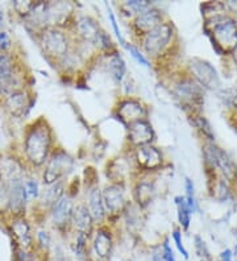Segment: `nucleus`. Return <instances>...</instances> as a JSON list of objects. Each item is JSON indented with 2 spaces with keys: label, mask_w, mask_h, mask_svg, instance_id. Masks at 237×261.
I'll return each mask as SVG.
<instances>
[{
  "label": "nucleus",
  "mask_w": 237,
  "mask_h": 261,
  "mask_svg": "<svg viewBox=\"0 0 237 261\" xmlns=\"http://www.w3.org/2000/svg\"><path fill=\"white\" fill-rule=\"evenodd\" d=\"M94 219L86 204H78L74 207L73 217H71V227L76 231V233H85L91 236L94 231Z\"/></svg>",
  "instance_id": "obj_19"
},
{
  "label": "nucleus",
  "mask_w": 237,
  "mask_h": 261,
  "mask_svg": "<svg viewBox=\"0 0 237 261\" xmlns=\"http://www.w3.org/2000/svg\"><path fill=\"white\" fill-rule=\"evenodd\" d=\"M164 20V15H162V11H160L155 7H149L145 11H142L141 13H139L137 16H135L133 20V29L135 32L139 36H145L146 33L150 32L152 29H154L155 27H158L160 24H162Z\"/></svg>",
  "instance_id": "obj_15"
},
{
  "label": "nucleus",
  "mask_w": 237,
  "mask_h": 261,
  "mask_svg": "<svg viewBox=\"0 0 237 261\" xmlns=\"http://www.w3.org/2000/svg\"><path fill=\"white\" fill-rule=\"evenodd\" d=\"M212 22H205L207 35L212 41V46L218 55H225L228 51H233L237 46V22L233 19L223 15H216L211 17Z\"/></svg>",
  "instance_id": "obj_2"
},
{
  "label": "nucleus",
  "mask_w": 237,
  "mask_h": 261,
  "mask_svg": "<svg viewBox=\"0 0 237 261\" xmlns=\"http://www.w3.org/2000/svg\"><path fill=\"white\" fill-rule=\"evenodd\" d=\"M107 70L116 82L120 83L124 80V76H125L126 73V66L125 61L123 60L120 53L115 51V53L110 55L107 61Z\"/></svg>",
  "instance_id": "obj_22"
},
{
  "label": "nucleus",
  "mask_w": 237,
  "mask_h": 261,
  "mask_svg": "<svg viewBox=\"0 0 237 261\" xmlns=\"http://www.w3.org/2000/svg\"><path fill=\"white\" fill-rule=\"evenodd\" d=\"M87 208H89L90 214H91L92 219H94L95 224H101L107 219V211H106L104 201H103V194L101 190L96 186L90 190L89 198H87Z\"/></svg>",
  "instance_id": "obj_20"
},
{
  "label": "nucleus",
  "mask_w": 237,
  "mask_h": 261,
  "mask_svg": "<svg viewBox=\"0 0 237 261\" xmlns=\"http://www.w3.org/2000/svg\"><path fill=\"white\" fill-rule=\"evenodd\" d=\"M146 114H148V111H146L144 103L135 98L123 99L121 102H119L116 109L117 118L120 119L121 123H124L126 127L133 121L145 119Z\"/></svg>",
  "instance_id": "obj_12"
},
{
  "label": "nucleus",
  "mask_w": 237,
  "mask_h": 261,
  "mask_svg": "<svg viewBox=\"0 0 237 261\" xmlns=\"http://www.w3.org/2000/svg\"><path fill=\"white\" fill-rule=\"evenodd\" d=\"M41 45L46 56L61 61L70 51L66 33L58 28H46L41 33Z\"/></svg>",
  "instance_id": "obj_6"
},
{
  "label": "nucleus",
  "mask_w": 237,
  "mask_h": 261,
  "mask_svg": "<svg viewBox=\"0 0 237 261\" xmlns=\"http://www.w3.org/2000/svg\"><path fill=\"white\" fill-rule=\"evenodd\" d=\"M11 233L13 236L15 248L22 249V251L33 252L36 251L35 235L32 233L29 223L22 218H16L11 223Z\"/></svg>",
  "instance_id": "obj_11"
},
{
  "label": "nucleus",
  "mask_w": 237,
  "mask_h": 261,
  "mask_svg": "<svg viewBox=\"0 0 237 261\" xmlns=\"http://www.w3.org/2000/svg\"><path fill=\"white\" fill-rule=\"evenodd\" d=\"M126 261H139V260H136V258H128Z\"/></svg>",
  "instance_id": "obj_43"
},
{
  "label": "nucleus",
  "mask_w": 237,
  "mask_h": 261,
  "mask_svg": "<svg viewBox=\"0 0 237 261\" xmlns=\"http://www.w3.org/2000/svg\"><path fill=\"white\" fill-rule=\"evenodd\" d=\"M17 73L13 58L7 53H0V94H11L17 91Z\"/></svg>",
  "instance_id": "obj_16"
},
{
  "label": "nucleus",
  "mask_w": 237,
  "mask_h": 261,
  "mask_svg": "<svg viewBox=\"0 0 237 261\" xmlns=\"http://www.w3.org/2000/svg\"><path fill=\"white\" fill-rule=\"evenodd\" d=\"M24 186H25L27 197H28V199H35V198H38L40 194H41L38 182L36 181V179H27Z\"/></svg>",
  "instance_id": "obj_34"
},
{
  "label": "nucleus",
  "mask_w": 237,
  "mask_h": 261,
  "mask_svg": "<svg viewBox=\"0 0 237 261\" xmlns=\"http://www.w3.org/2000/svg\"><path fill=\"white\" fill-rule=\"evenodd\" d=\"M11 45H12V42H11L10 35L6 31H0V50H2V53H6L11 48Z\"/></svg>",
  "instance_id": "obj_37"
},
{
  "label": "nucleus",
  "mask_w": 237,
  "mask_h": 261,
  "mask_svg": "<svg viewBox=\"0 0 237 261\" xmlns=\"http://www.w3.org/2000/svg\"><path fill=\"white\" fill-rule=\"evenodd\" d=\"M124 46H125L126 50L129 51V55L132 56V57L135 58V60H136L140 65H142V66H145V67H150V62H149V60L146 58V56L144 55V53H142L139 48H137L136 45L129 44V42H125V44H124Z\"/></svg>",
  "instance_id": "obj_30"
},
{
  "label": "nucleus",
  "mask_w": 237,
  "mask_h": 261,
  "mask_svg": "<svg viewBox=\"0 0 237 261\" xmlns=\"http://www.w3.org/2000/svg\"><path fill=\"white\" fill-rule=\"evenodd\" d=\"M199 261H207V260H203V258H200V260Z\"/></svg>",
  "instance_id": "obj_44"
},
{
  "label": "nucleus",
  "mask_w": 237,
  "mask_h": 261,
  "mask_svg": "<svg viewBox=\"0 0 237 261\" xmlns=\"http://www.w3.org/2000/svg\"><path fill=\"white\" fill-rule=\"evenodd\" d=\"M7 110L15 116H22L32 109V100L24 90H17L8 94L6 99Z\"/></svg>",
  "instance_id": "obj_21"
},
{
  "label": "nucleus",
  "mask_w": 237,
  "mask_h": 261,
  "mask_svg": "<svg viewBox=\"0 0 237 261\" xmlns=\"http://www.w3.org/2000/svg\"><path fill=\"white\" fill-rule=\"evenodd\" d=\"M4 20V13H3V10L0 8V25H2V22H3Z\"/></svg>",
  "instance_id": "obj_42"
},
{
  "label": "nucleus",
  "mask_w": 237,
  "mask_h": 261,
  "mask_svg": "<svg viewBox=\"0 0 237 261\" xmlns=\"http://www.w3.org/2000/svg\"><path fill=\"white\" fill-rule=\"evenodd\" d=\"M219 261H233V253H232L231 249H224V251L220 252L219 255Z\"/></svg>",
  "instance_id": "obj_39"
},
{
  "label": "nucleus",
  "mask_w": 237,
  "mask_h": 261,
  "mask_svg": "<svg viewBox=\"0 0 237 261\" xmlns=\"http://www.w3.org/2000/svg\"><path fill=\"white\" fill-rule=\"evenodd\" d=\"M74 201L69 194H63L56 203L51 206V220L57 228L65 229L71 226V217L74 213Z\"/></svg>",
  "instance_id": "obj_14"
},
{
  "label": "nucleus",
  "mask_w": 237,
  "mask_h": 261,
  "mask_svg": "<svg viewBox=\"0 0 237 261\" xmlns=\"http://www.w3.org/2000/svg\"><path fill=\"white\" fill-rule=\"evenodd\" d=\"M101 194H103V201H104L106 211H107V218H117L125 211L128 203L125 201L124 184H111L106 186Z\"/></svg>",
  "instance_id": "obj_9"
},
{
  "label": "nucleus",
  "mask_w": 237,
  "mask_h": 261,
  "mask_svg": "<svg viewBox=\"0 0 237 261\" xmlns=\"http://www.w3.org/2000/svg\"><path fill=\"white\" fill-rule=\"evenodd\" d=\"M135 157H136L137 165L144 170H157L164 164V154L158 148L154 145H142V147H137L136 152H135Z\"/></svg>",
  "instance_id": "obj_17"
},
{
  "label": "nucleus",
  "mask_w": 237,
  "mask_h": 261,
  "mask_svg": "<svg viewBox=\"0 0 237 261\" xmlns=\"http://www.w3.org/2000/svg\"><path fill=\"white\" fill-rule=\"evenodd\" d=\"M161 252H162V260L164 261H177V256L174 253V249L171 248L169 239H165L164 243L161 244Z\"/></svg>",
  "instance_id": "obj_35"
},
{
  "label": "nucleus",
  "mask_w": 237,
  "mask_h": 261,
  "mask_svg": "<svg viewBox=\"0 0 237 261\" xmlns=\"http://www.w3.org/2000/svg\"><path fill=\"white\" fill-rule=\"evenodd\" d=\"M27 161L33 166H41L51 154V129L44 119L32 125L24 139Z\"/></svg>",
  "instance_id": "obj_1"
},
{
  "label": "nucleus",
  "mask_w": 237,
  "mask_h": 261,
  "mask_svg": "<svg viewBox=\"0 0 237 261\" xmlns=\"http://www.w3.org/2000/svg\"><path fill=\"white\" fill-rule=\"evenodd\" d=\"M74 159L70 156L66 150L56 149L51 152L50 157L46 161V166L44 170V184L45 185H53L62 181L65 177L73 172Z\"/></svg>",
  "instance_id": "obj_4"
},
{
  "label": "nucleus",
  "mask_w": 237,
  "mask_h": 261,
  "mask_svg": "<svg viewBox=\"0 0 237 261\" xmlns=\"http://www.w3.org/2000/svg\"><path fill=\"white\" fill-rule=\"evenodd\" d=\"M171 236H173V242L174 244H175V247H177L178 252L182 255V257H183L185 260H189L190 255H189V251H187L186 247H185L183 240H182V232H180L179 229H174Z\"/></svg>",
  "instance_id": "obj_33"
},
{
  "label": "nucleus",
  "mask_w": 237,
  "mask_h": 261,
  "mask_svg": "<svg viewBox=\"0 0 237 261\" xmlns=\"http://www.w3.org/2000/svg\"><path fill=\"white\" fill-rule=\"evenodd\" d=\"M205 165L214 169H220L221 174L224 175L227 181H236L237 179V165L232 160V157L224 149L219 148L214 143H205L204 149Z\"/></svg>",
  "instance_id": "obj_5"
},
{
  "label": "nucleus",
  "mask_w": 237,
  "mask_h": 261,
  "mask_svg": "<svg viewBox=\"0 0 237 261\" xmlns=\"http://www.w3.org/2000/svg\"><path fill=\"white\" fill-rule=\"evenodd\" d=\"M216 191H218V197L219 199H227L228 194H229V191H228V186L227 184L224 182V179H220V182H218V188H216Z\"/></svg>",
  "instance_id": "obj_38"
},
{
  "label": "nucleus",
  "mask_w": 237,
  "mask_h": 261,
  "mask_svg": "<svg viewBox=\"0 0 237 261\" xmlns=\"http://www.w3.org/2000/svg\"><path fill=\"white\" fill-rule=\"evenodd\" d=\"M108 17H110V21H111V25H112V29H114V32H115V35H116V37L119 38V41H120V44H125V41H124V37H123V35H121V31H120V28H119V24H117V20H116V17H115V15H114V12H112V11H108Z\"/></svg>",
  "instance_id": "obj_36"
},
{
  "label": "nucleus",
  "mask_w": 237,
  "mask_h": 261,
  "mask_svg": "<svg viewBox=\"0 0 237 261\" xmlns=\"http://www.w3.org/2000/svg\"><path fill=\"white\" fill-rule=\"evenodd\" d=\"M154 129H153L150 121L146 119L133 121L128 125V141L135 147L142 145H150L154 141Z\"/></svg>",
  "instance_id": "obj_13"
},
{
  "label": "nucleus",
  "mask_w": 237,
  "mask_h": 261,
  "mask_svg": "<svg viewBox=\"0 0 237 261\" xmlns=\"http://www.w3.org/2000/svg\"><path fill=\"white\" fill-rule=\"evenodd\" d=\"M194 124L198 129L200 130V134L209 141V143H214L215 141V134H214V129H212L209 121L204 118V116H200V115H195L194 116Z\"/></svg>",
  "instance_id": "obj_26"
},
{
  "label": "nucleus",
  "mask_w": 237,
  "mask_h": 261,
  "mask_svg": "<svg viewBox=\"0 0 237 261\" xmlns=\"http://www.w3.org/2000/svg\"><path fill=\"white\" fill-rule=\"evenodd\" d=\"M194 243H195L194 245H195L196 255L199 256L200 258H203V260L211 261V255H209L208 247H207V244L204 243V240H203L200 236H195Z\"/></svg>",
  "instance_id": "obj_32"
},
{
  "label": "nucleus",
  "mask_w": 237,
  "mask_h": 261,
  "mask_svg": "<svg viewBox=\"0 0 237 261\" xmlns=\"http://www.w3.org/2000/svg\"><path fill=\"white\" fill-rule=\"evenodd\" d=\"M236 232H237V231H236Z\"/></svg>",
  "instance_id": "obj_45"
},
{
  "label": "nucleus",
  "mask_w": 237,
  "mask_h": 261,
  "mask_svg": "<svg viewBox=\"0 0 237 261\" xmlns=\"http://www.w3.org/2000/svg\"><path fill=\"white\" fill-rule=\"evenodd\" d=\"M175 29L170 21H164L141 37L142 53L150 58H160L170 48Z\"/></svg>",
  "instance_id": "obj_3"
},
{
  "label": "nucleus",
  "mask_w": 237,
  "mask_h": 261,
  "mask_svg": "<svg viewBox=\"0 0 237 261\" xmlns=\"http://www.w3.org/2000/svg\"><path fill=\"white\" fill-rule=\"evenodd\" d=\"M232 55H233L234 62H236V64H237V46H236V48H234V50L232 51Z\"/></svg>",
  "instance_id": "obj_41"
},
{
  "label": "nucleus",
  "mask_w": 237,
  "mask_h": 261,
  "mask_svg": "<svg viewBox=\"0 0 237 261\" xmlns=\"http://www.w3.org/2000/svg\"><path fill=\"white\" fill-rule=\"evenodd\" d=\"M135 199L139 207H146L152 203L153 197H154V186L150 182H139L135 188Z\"/></svg>",
  "instance_id": "obj_23"
},
{
  "label": "nucleus",
  "mask_w": 237,
  "mask_h": 261,
  "mask_svg": "<svg viewBox=\"0 0 237 261\" xmlns=\"http://www.w3.org/2000/svg\"><path fill=\"white\" fill-rule=\"evenodd\" d=\"M189 67L199 86L208 90H215L220 85L218 71L207 61L194 58V60L190 61Z\"/></svg>",
  "instance_id": "obj_10"
},
{
  "label": "nucleus",
  "mask_w": 237,
  "mask_h": 261,
  "mask_svg": "<svg viewBox=\"0 0 237 261\" xmlns=\"http://www.w3.org/2000/svg\"><path fill=\"white\" fill-rule=\"evenodd\" d=\"M44 256L37 251L28 252L19 248H15L13 251V261H45Z\"/></svg>",
  "instance_id": "obj_28"
},
{
  "label": "nucleus",
  "mask_w": 237,
  "mask_h": 261,
  "mask_svg": "<svg viewBox=\"0 0 237 261\" xmlns=\"http://www.w3.org/2000/svg\"><path fill=\"white\" fill-rule=\"evenodd\" d=\"M35 242H36V251H37L38 253H41V255L47 253V251H49L51 244V238L47 231H45V229L38 231L37 235H36Z\"/></svg>",
  "instance_id": "obj_27"
},
{
  "label": "nucleus",
  "mask_w": 237,
  "mask_h": 261,
  "mask_svg": "<svg viewBox=\"0 0 237 261\" xmlns=\"http://www.w3.org/2000/svg\"><path fill=\"white\" fill-rule=\"evenodd\" d=\"M185 189H186V202L189 204V207L191 208V211H196L198 210V203H196L195 199V188H194L193 181L190 178H186V182H185Z\"/></svg>",
  "instance_id": "obj_31"
},
{
  "label": "nucleus",
  "mask_w": 237,
  "mask_h": 261,
  "mask_svg": "<svg viewBox=\"0 0 237 261\" xmlns=\"http://www.w3.org/2000/svg\"><path fill=\"white\" fill-rule=\"evenodd\" d=\"M175 206H177L178 211V222H179L180 227L183 229H189L190 223H191V208L189 207L185 197H175L174 198Z\"/></svg>",
  "instance_id": "obj_25"
},
{
  "label": "nucleus",
  "mask_w": 237,
  "mask_h": 261,
  "mask_svg": "<svg viewBox=\"0 0 237 261\" xmlns=\"http://www.w3.org/2000/svg\"><path fill=\"white\" fill-rule=\"evenodd\" d=\"M75 29L78 36L83 41L92 45L96 44L101 33L98 21L92 19L91 16H81L78 20H75Z\"/></svg>",
  "instance_id": "obj_18"
},
{
  "label": "nucleus",
  "mask_w": 237,
  "mask_h": 261,
  "mask_svg": "<svg viewBox=\"0 0 237 261\" xmlns=\"http://www.w3.org/2000/svg\"><path fill=\"white\" fill-rule=\"evenodd\" d=\"M152 7L150 2H146V0H130V2H125L123 4V8H126L128 12H130V16H137L139 13H141L142 11H145L146 8Z\"/></svg>",
  "instance_id": "obj_29"
},
{
  "label": "nucleus",
  "mask_w": 237,
  "mask_h": 261,
  "mask_svg": "<svg viewBox=\"0 0 237 261\" xmlns=\"http://www.w3.org/2000/svg\"><path fill=\"white\" fill-rule=\"evenodd\" d=\"M152 261H164L162 260V252H161V245L154 248L152 252Z\"/></svg>",
  "instance_id": "obj_40"
},
{
  "label": "nucleus",
  "mask_w": 237,
  "mask_h": 261,
  "mask_svg": "<svg viewBox=\"0 0 237 261\" xmlns=\"http://www.w3.org/2000/svg\"><path fill=\"white\" fill-rule=\"evenodd\" d=\"M63 194H65L63 193V181H61L57 184H53V185H47L46 189L41 191L40 198H41L42 203L51 207Z\"/></svg>",
  "instance_id": "obj_24"
},
{
  "label": "nucleus",
  "mask_w": 237,
  "mask_h": 261,
  "mask_svg": "<svg viewBox=\"0 0 237 261\" xmlns=\"http://www.w3.org/2000/svg\"><path fill=\"white\" fill-rule=\"evenodd\" d=\"M115 242L111 229L106 226H100L95 231L94 239L90 252L91 261H110L114 252Z\"/></svg>",
  "instance_id": "obj_8"
},
{
  "label": "nucleus",
  "mask_w": 237,
  "mask_h": 261,
  "mask_svg": "<svg viewBox=\"0 0 237 261\" xmlns=\"http://www.w3.org/2000/svg\"><path fill=\"white\" fill-rule=\"evenodd\" d=\"M174 94L185 109H190L193 111L199 110L204 103L202 89L191 78H183L178 81L174 85Z\"/></svg>",
  "instance_id": "obj_7"
}]
</instances>
